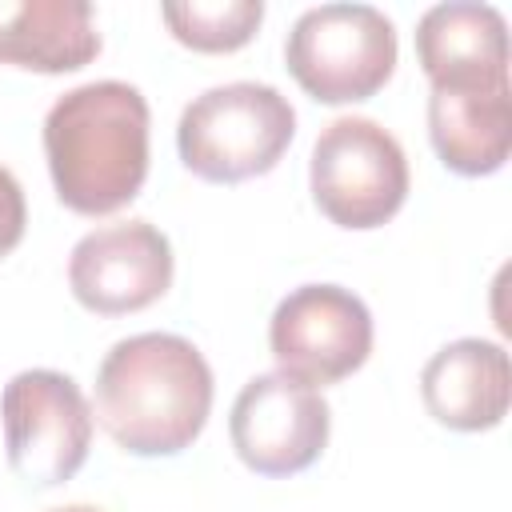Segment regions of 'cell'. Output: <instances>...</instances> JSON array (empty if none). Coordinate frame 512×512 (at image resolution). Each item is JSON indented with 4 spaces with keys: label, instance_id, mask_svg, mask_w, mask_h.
Instances as JSON below:
<instances>
[{
    "label": "cell",
    "instance_id": "6da1fadb",
    "mask_svg": "<svg viewBox=\"0 0 512 512\" xmlns=\"http://www.w3.org/2000/svg\"><path fill=\"white\" fill-rule=\"evenodd\" d=\"M212 368L176 332L116 340L96 368V420L128 456H176L208 424Z\"/></svg>",
    "mask_w": 512,
    "mask_h": 512
},
{
    "label": "cell",
    "instance_id": "9c48e42d",
    "mask_svg": "<svg viewBox=\"0 0 512 512\" xmlns=\"http://www.w3.org/2000/svg\"><path fill=\"white\" fill-rule=\"evenodd\" d=\"M172 244L148 220L104 224L76 240L68 288L96 316H124L156 304L172 288Z\"/></svg>",
    "mask_w": 512,
    "mask_h": 512
},
{
    "label": "cell",
    "instance_id": "2e32d148",
    "mask_svg": "<svg viewBox=\"0 0 512 512\" xmlns=\"http://www.w3.org/2000/svg\"><path fill=\"white\" fill-rule=\"evenodd\" d=\"M48 512H100L96 504H64V508H48Z\"/></svg>",
    "mask_w": 512,
    "mask_h": 512
},
{
    "label": "cell",
    "instance_id": "ba28073f",
    "mask_svg": "<svg viewBox=\"0 0 512 512\" xmlns=\"http://www.w3.org/2000/svg\"><path fill=\"white\" fill-rule=\"evenodd\" d=\"M328 428H332L328 400L284 372L252 376L232 400V416H228L232 448L256 476L304 472L308 464L320 460L328 444Z\"/></svg>",
    "mask_w": 512,
    "mask_h": 512
},
{
    "label": "cell",
    "instance_id": "7a4b0ae2",
    "mask_svg": "<svg viewBox=\"0 0 512 512\" xmlns=\"http://www.w3.org/2000/svg\"><path fill=\"white\" fill-rule=\"evenodd\" d=\"M44 156L56 200L80 216L132 204L148 176V100L136 84L92 80L44 116Z\"/></svg>",
    "mask_w": 512,
    "mask_h": 512
},
{
    "label": "cell",
    "instance_id": "30bf717a",
    "mask_svg": "<svg viewBox=\"0 0 512 512\" xmlns=\"http://www.w3.org/2000/svg\"><path fill=\"white\" fill-rule=\"evenodd\" d=\"M416 60L432 88L508 84V24L492 4H432L416 24Z\"/></svg>",
    "mask_w": 512,
    "mask_h": 512
},
{
    "label": "cell",
    "instance_id": "277c9868",
    "mask_svg": "<svg viewBox=\"0 0 512 512\" xmlns=\"http://www.w3.org/2000/svg\"><path fill=\"white\" fill-rule=\"evenodd\" d=\"M396 24L372 4H320L296 16L284 40L292 80L320 104L376 96L396 72Z\"/></svg>",
    "mask_w": 512,
    "mask_h": 512
},
{
    "label": "cell",
    "instance_id": "4fadbf2b",
    "mask_svg": "<svg viewBox=\"0 0 512 512\" xmlns=\"http://www.w3.org/2000/svg\"><path fill=\"white\" fill-rule=\"evenodd\" d=\"M96 52L88 0H0V64L60 76L92 64Z\"/></svg>",
    "mask_w": 512,
    "mask_h": 512
},
{
    "label": "cell",
    "instance_id": "8992f818",
    "mask_svg": "<svg viewBox=\"0 0 512 512\" xmlns=\"http://www.w3.org/2000/svg\"><path fill=\"white\" fill-rule=\"evenodd\" d=\"M0 424L8 464L32 488H56L88 460L92 408L80 384L64 372H16L0 392Z\"/></svg>",
    "mask_w": 512,
    "mask_h": 512
},
{
    "label": "cell",
    "instance_id": "5b68a950",
    "mask_svg": "<svg viewBox=\"0 0 512 512\" xmlns=\"http://www.w3.org/2000/svg\"><path fill=\"white\" fill-rule=\"evenodd\" d=\"M308 184L312 204L336 228L368 232L404 208L408 156L384 124L368 116H340L312 144Z\"/></svg>",
    "mask_w": 512,
    "mask_h": 512
},
{
    "label": "cell",
    "instance_id": "9a60e30c",
    "mask_svg": "<svg viewBox=\"0 0 512 512\" xmlns=\"http://www.w3.org/2000/svg\"><path fill=\"white\" fill-rule=\"evenodd\" d=\"M24 224H28L24 188H20V180L0 164V260L24 240Z\"/></svg>",
    "mask_w": 512,
    "mask_h": 512
},
{
    "label": "cell",
    "instance_id": "7c38bea8",
    "mask_svg": "<svg viewBox=\"0 0 512 512\" xmlns=\"http://www.w3.org/2000/svg\"><path fill=\"white\" fill-rule=\"evenodd\" d=\"M428 136L456 176H492L512 152V88H432Z\"/></svg>",
    "mask_w": 512,
    "mask_h": 512
},
{
    "label": "cell",
    "instance_id": "8fae6325",
    "mask_svg": "<svg viewBox=\"0 0 512 512\" xmlns=\"http://www.w3.org/2000/svg\"><path fill=\"white\" fill-rule=\"evenodd\" d=\"M420 396L436 424L452 432H488L508 416L512 368L492 340L464 336L432 352L420 372Z\"/></svg>",
    "mask_w": 512,
    "mask_h": 512
},
{
    "label": "cell",
    "instance_id": "5bb4252c",
    "mask_svg": "<svg viewBox=\"0 0 512 512\" xmlns=\"http://www.w3.org/2000/svg\"><path fill=\"white\" fill-rule=\"evenodd\" d=\"M160 16L184 48L236 52L256 36L264 20V4L260 0H184V4H164Z\"/></svg>",
    "mask_w": 512,
    "mask_h": 512
},
{
    "label": "cell",
    "instance_id": "3957f363",
    "mask_svg": "<svg viewBox=\"0 0 512 512\" xmlns=\"http://www.w3.org/2000/svg\"><path fill=\"white\" fill-rule=\"evenodd\" d=\"M296 136V112L272 84L232 80L200 92L176 124L180 164L208 184H240L280 164Z\"/></svg>",
    "mask_w": 512,
    "mask_h": 512
},
{
    "label": "cell",
    "instance_id": "52a82bcc",
    "mask_svg": "<svg viewBox=\"0 0 512 512\" xmlns=\"http://www.w3.org/2000/svg\"><path fill=\"white\" fill-rule=\"evenodd\" d=\"M268 348L276 356V372L324 388L352 376L372 352V312L368 304L340 284H300L292 288L272 320Z\"/></svg>",
    "mask_w": 512,
    "mask_h": 512
}]
</instances>
